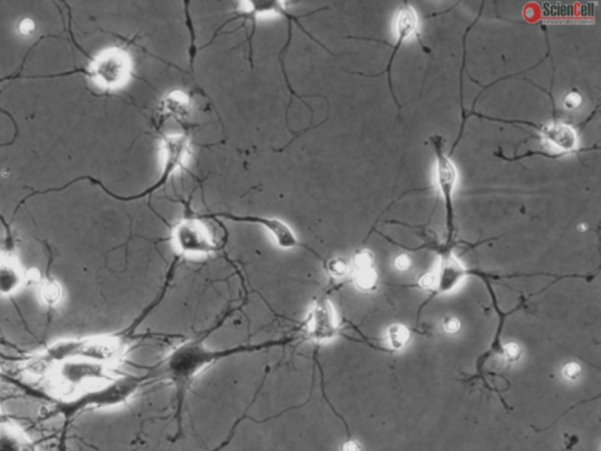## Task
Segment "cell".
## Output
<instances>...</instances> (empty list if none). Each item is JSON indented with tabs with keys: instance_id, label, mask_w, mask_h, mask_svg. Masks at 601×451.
<instances>
[{
	"instance_id": "obj_1",
	"label": "cell",
	"mask_w": 601,
	"mask_h": 451,
	"mask_svg": "<svg viewBox=\"0 0 601 451\" xmlns=\"http://www.w3.org/2000/svg\"><path fill=\"white\" fill-rule=\"evenodd\" d=\"M289 340L264 342L260 345H240L227 349H211L204 345L201 340H192L182 345H178L159 366V376L171 381L175 388L178 415H181L185 396L193 384L194 381L208 366L218 362L220 359L230 357L237 354L257 352L266 348H273L276 345H285Z\"/></svg>"
},
{
	"instance_id": "obj_2",
	"label": "cell",
	"mask_w": 601,
	"mask_h": 451,
	"mask_svg": "<svg viewBox=\"0 0 601 451\" xmlns=\"http://www.w3.org/2000/svg\"><path fill=\"white\" fill-rule=\"evenodd\" d=\"M173 243L182 255H208L215 253L218 246L214 242L200 218H185L173 228Z\"/></svg>"
},
{
	"instance_id": "obj_3",
	"label": "cell",
	"mask_w": 601,
	"mask_h": 451,
	"mask_svg": "<svg viewBox=\"0 0 601 451\" xmlns=\"http://www.w3.org/2000/svg\"><path fill=\"white\" fill-rule=\"evenodd\" d=\"M304 335L314 343H326L336 336L338 322L334 307L326 297H317L310 306L304 324Z\"/></svg>"
},
{
	"instance_id": "obj_4",
	"label": "cell",
	"mask_w": 601,
	"mask_h": 451,
	"mask_svg": "<svg viewBox=\"0 0 601 451\" xmlns=\"http://www.w3.org/2000/svg\"><path fill=\"white\" fill-rule=\"evenodd\" d=\"M433 146V151L437 159V183L440 186V193L443 194L447 207V229L449 235L454 230V204H452V192L457 183V169L451 161L449 156L444 154V139L442 135H433L430 137Z\"/></svg>"
},
{
	"instance_id": "obj_5",
	"label": "cell",
	"mask_w": 601,
	"mask_h": 451,
	"mask_svg": "<svg viewBox=\"0 0 601 451\" xmlns=\"http://www.w3.org/2000/svg\"><path fill=\"white\" fill-rule=\"evenodd\" d=\"M202 218H223L236 222H248L255 225L264 226L268 229L271 236L274 237L278 247L283 249H292L296 247H303L296 237L295 233L292 232L288 225L285 222L274 218H264V216H237V215L228 214V213H215V214L204 215Z\"/></svg>"
},
{
	"instance_id": "obj_6",
	"label": "cell",
	"mask_w": 601,
	"mask_h": 451,
	"mask_svg": "<svg viewBox=\"0 0 601 451\" xmlns=\"http://www.w3.org/2000/svg\"><path fill=\"white\" fill-rule=\"evenodd\" d=\"M79 354L93 363L102 364L114 362L123 355V343L118 338H92L79 347Z\"/></svg>"
},
{
	"instance_id": "obj_7",
	"label": "cell",
	"mask_w": 601,
	"mask_h": 451,
	"mask_svg": "<svg viewBox=\"0 0 601 451\" xmlns=\"http://www.w3.org/2000/svg\"><path fill=\"white\" fill-rule=\"evenodd\" d=\"M539 132L543 134L540 140L545 141L557 154L565 155L579 152L576 149L578 139L574 127L566 123H553L552 125L542 126Z\"/></svg>"
},
{
	"instance_id": "obj_8",
	"label": "cell",
	"mask_w": 601,
	"mask_h": 451,
	"mask_svg": "<svg viewBox=\"0 0 601 451\" xmlns=\"http://www.w3.org/2000/svg\"><path fill=\"white\" fill-rule=\"evenodd\" d=\"M416 28H417V16H416L415 11L412 10V7H410V5H409L408 3H404L401 7H399V11H398L397 44L392 46V54H391L390 60H389V63H388V67L383 70V72H380V74H375V75H373V77H376V75H382V74L384 73L388 74V81H389V87H390L391 94H392V98L395 99V104L398 106V109H401V105L398 104L396 95H395L394 88H392V81H391V67H392V63H394L395 56L397 54L398 49H401L402 44H403L405 39L408 38L409 35H412V33H415Z\"/></svg>"
},
{
	"instance_id": "obj_9",
	"label": "cell",
	"mask_w": 601,
	"mask_h": 451,
	"mask_svg": "<svg viewBox=\"0 0 601 451\" xmlns=\"http://www.w3.org/2000/svg\"><path fill=\"white\" fill-rule=\"evenodd\" d=\"M98 77L106 86H118L126 80L128 74V63L125 56L119 53H113L102 59L98 67Z\"/></svg>"
},
{
	"instance_id": "obj_10",
	"label": "cell",
	"mask_w": 601,
	"mask_h": 451,
	"mask_svg": "<svg viewBox=\"0 0 601 451\" xmlns=\"http://www.w3.org/2000/svg\"><path fill=\"white\" fill-rule=\"evenodd\" d=\"M0 451H28L27 442L19 430L8 424H0Z\"/></svg>"
},
{
	"instance_id": "obj_11",
	"label": "cell",
	"mask_w": 601,
	"mask_h": 451,
	"mask_svg": "<svg viewBox=\"0 0 601 451\" xmlns=\"http://www.w3.org/2000/svg\"><path fill=\"white\" fill-rule=\"evenodd\" d=\"M23 285V276L10 264H0V294L1 295H11L17 292Z\"/></svg>"
},
{
	"instance_id": "obj_12",
	"label": "cell",
	"mask_w": 601,
	"mask_h": 451,
	"mask_svg": "<svg viewBox=\"0 0 601 451\" xmlns=\"http://www.w3.org/2000/svg\"><path fill=\"white\" fill-rule=\"evenodd\" d=\"M63 289L56 281L45 282L40 288V299L46 306L56 307L63 299Z\"/></svg>"
},
{
	"instance_id": "obj_13",
	"label": "cell",
	"mask_w": 601,
	"mask_h": 451,
	"mask_svg": "<svg viewBox=\"0 0 601 451\" xmlns=\"http://www.w3.org/2000/svg\"><path fill=\"white\" fill-rule=\"evenodd\" d=\"M348 271L349 264H347V261L343 260L341 257H334L327 262L328 274L331 275L333 278H343L347 275Z\"/></svg>"
},
{
	"instance_id": "obj_14",
	"label": "cell",
	"mask_w": 601,
	"mask_h": 451,
	"mask_svg": "<svg viewBox=\"0 0 601 451\" xmlns=\"http://www.w3.org/2000/svg\"><path fill=\"white\" fill-rule=\"evenodd\" d=\"M407 340H408V333L403 328L396 327L391 330V342L396 348H399L404 345Z\"/></svg>"
},
{
	"instance_id": "obj_15",
	"label": "cell",
	"mask_w": 601,
	"mask_h": 451,
	"mask_svg": "<svg viewBox=\"0 0 601 451\" xmlns=\"http://www.w3.org/2000/svg\"><path fill=\"white\" fill-rule=\"evenodd\" d=\"M47 370V363L42 359H32L31 362L27 364V371L32 375H42Z\"/></svg>"
},
{
	"instance_id": "obj_16",
	"label": "cell",
	"mask_w": 601,
	"mask_h": 451,
	"mask_svg": "<svg viewBox=\"0 0 601 451\" xmlns=\"http://www.w3.org/2000/svg\"><path fill=\"white\" fill-rule=\"evenodd\" d=\"M581 101H583V99H581V95L579 93L570 92L564 99V106L567 109L572 111V109H578L581 105Z\"/></svg>"
},
{
	"instance_id": "obj_17",
	"label": "cell",
	"mask_w": 601,
	"mask_h": 451,
	"mask_svg": "<svg viewBox=\"0 0 601 451\" xmlns=\"http://www.w3.org/2000/svg\"><path fill=\"white\" fill-rule=\"evenodd\" d=\"M410 266H411V261L407 255H401L396 259V267L399 271H407Z\"/></svg>"
},
{
	"instance_id": "obj_18",
	"label": "cell",
	"mask_w": 601,
	"mask_h": 451,
	"mask_svg": "<svg viewBox=\"0 0 601 451\" xmlns=\"http://www.w3.org/2000/svg\"><path fill=\"white\" fill-rule=\"evenodd\" d=\"M33 31H35V24H33L31 20H28V19H26V20H24L23 21V23H21L20 32L21 33H23V35H31L32 32Z\"/></svg>"
},
{
	"instance_id": "obj_19",
	"label": "cell",
	"mask_w": 601,
	"mask_h": 451,
	"mask_svg": "<svg viewBox=\"0 0 601 451\" xmlns=\"http://www.w3.org/2000/svg\"><path fill=\"white\" fill-rule=\"evenodd\" d=\"M578 373H579V368H578L577 364H570L565 369V373H566L567 377L577 376Z\"/></svg>"
},
{
	"instance_id": "obj_20",
	"label": "cell",
	"mask_w": 601,
	"mask_h": 451,
	"mask_svg": "<svg viewBox=\"0 0 601 451\" xmlns=\"http://www.w3.org/2000/svg\"><path fill=\"white\" fill-rule=\"evenodd\" d=\"M343 451H359V445L356 442H348L343 445Z\"/></svg>"
},
{
	"instance_id": "obj_21",
	"label": "cell",
	"mask_w": 601,
	"mask_h": 451,
	"mask_svg": "<svg viewBox=\"0 0 601 451\" xmlns=\"http://www.w3.org/2000/svg\"><path fill=\"white\" fill-rule=\"evenodd\" d=\"M458 327H459V324H458V322L456 320L447 321V324H445V328H447V330L451 331V333H454V331H457Z\"/></svg>"
},
{
	"instance_id": "obj_22",
	"label": "cell",
	"mask_w": 601,
	"mask_h": 451,
	"mask_svg": "<svg viewBox=\"0 0 601 451\" xmlns=\"http://www.w3.org/2000/svg\"><path fill=\"white\" fill-rule=\"evenodd\" d=\"M507 352H509V355H510L511 357H516V356L518 355V347H514V345H512V347H509V348H507Z\"/></svg>"
}]
</instances>
